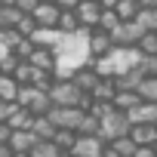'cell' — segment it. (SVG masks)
<instances>
[{
    "mask_svg": "<svg viewBox=\"0 0 157 157\" xmlns=\"http://www.w3.org/2000/svg\"><path fill=\"white\" fill-rule=\"evenodd\" d=\"M49 102L52 108H77V99H80V90H77L71 80H56L49 86Z\"/></svg>",
    "mask_w": 157,
    "mask_h": 157,
    "instance_id": "obj_1",
    "label": "cell"
},
{
    "mask_svg": "<svg viewBox=\"0 0 157 157\" xmlns=\"http://www.w3.org/2000/svg\"><path fill=\"white\" fill-rule=\"evenodd\" d=\"M123 136H129V120H126L120 111H114L111 117L99 120V139H102L105 145H111L114 139H123Z\"/></svg>",
    "mask_w": 157,
    "mask_h": 157,
    "instance_id": "obj_2",
    "label": "cell"
},
{
    "mask_svg": "<svg viewBox=\"0 0 157 157\" xmlns=\"http://www.w3.org/2000/svg\"><path fill=\"white\" fill-rule=\"evenodd\" d=\"M142 28L136 25V22H120L108 37H111V43H114V49H136V43L142 40Z\"/></svg>",
    "mask_w": 157,
    "mask_h": 157,
    "instance_id": "obj_3",
    "label": "cell"
},
{
    "mask_svg": "<svg viewBox=\"0 0 157 157\" xmlns=\"http://www.w3.org/2000/svg\"><path fill=\"white\" fill-rule=\"evenodd\" d=\"M46 120H49L56 129L77 132V126H80V120H83V111H77V108H52V111L46 114Z\"/></svg>",
    "mask_w": 157,
    "mask_h": 157,
    "instance_id": "obj_4",
    "label": "cell"
},
{
    "mask_svg": "<svg viewBox=\"0 0 157 157\" xmlns=\"http://www.w3.org/2000/svg\"><path fill=\"white\" fill-rule=\"evenodd\" d=\"M99 16H102V10L96 6V3H77V10H74V19H77V28L80 31H96V25H99Z\"/></svg>",
    "mask_w": 157,
    "mask_h": 157,
    "instance_id": "obj_5",
    "label": "cell"
},
{
    "mask_svg": "<svg viewBox=\"0 0 157 157\" xmlns=\"http://www.w3.org/2000/svg\"><path fill=\"white\" fill-rule=\"evenodd\" d=\"M86 52H90V59H93V62H99V59H105L108 52H114V43H111V37H108V34L93 31V34L86 37Z\"/></svg>",
    "mask_w": 157,
    "mask_h": 157,
    "instance_id": "obj_6",
    "label": "cell"
},
{
    "mask_svg": "<svg viewBox=\"0 0 157 157\" xmlns=\"http://www.w3.org/2000/svg\"><path fill=\"white\" fill-rule=\"evenodd\" d=\"M37 31H56V22H59V10L52 3H37V10L31 13Z\"/></svg>",
    "mask_w": 157,
    "mask_h": 157,
    "instance_id": "obj_7",
    "label": "cell"
},
{
    "mask_svg": "<svg viewBox=\"0 0 157 157\" xmlns=\"http://www.w3.org/2000/svg\"><path fill=\"white\" fill-rule=\"evenodd\" d=\"M31 123H34V114L28 108H19V105H10V114H6V126L13 132H31Z\"/></svg>",
    "mask_w": 157,
    "mask_h": 157,
    "instance_id": "obj_8",
    "label": "cell"
},
{
    "mask_svg": "<svg viewBox=\"0 0 157 157\" xmlns=\"http://www.w3.org/2000/svg\"><path fill=\"white\" fill-rule=\"evenodd\" d=\"M102 148H105V142H102L99 136H93V139L77 136V142H74V148H71V157H99Z\"/></svg>",
    "mask_w": 157,
    "mask_h": 157,
    "instance_id": "obj_9",
    "label": "cell"
},
{
    "mask_svg": "<svg viewBox=\"0 0 157 157\" xmlns=\"http://www.w3.org/2000/svg\"><path fill=\"white\" fill-rule=\"evenodd\" d=\"M136 105H142V99H139L132 90H117V93H114V99H111V108H114V111H120V114L132 111Z\"/></svg>",
    "mask_w": 157,
    "mask_h": 157,
    "instance_id": "obj_10",
    "label": "cell"
},
{
    "mask_svg": "<svg viewBox=\"0 0 157 157\" xmlns=\"http://www.w3.org/2000/svg\"><path fill=\"white\" fill-rule=\"evenodd\" d=\"M96 80H99V74H96L90 65H86V68H77V71H74V77H71V83L80 90V93H93Z\"/></svg>",
    "mask_w": 157,
    "mask_h": 157,
    "instance_id": "obj_11",
    "label": "cell"
},
{
    "mask_svg": "<svg viewBox=\"0 0 157 157\" xmlns=\"http://www.w3.org/2000/svg\"><path fill=\"white\" fill-rule=\"evenodd\" d=\"M28 65H31L34 71H46V74H52V65H56V56H52L49 49H37V46H34V52L28 56Z\"/></svg>",
    "mask_w": 157,
    "mask_h": 157,
    "instance_id": "obj_12",
    "label": "cell"
},
{
    "mask_svg": "<svg viewBox=\"0 0 157 157\" xmlns=\"http://www.w3.org/2000/svg\"><path fill=\"white\" fill-rule=\"evenodd\" d=\"M34 145H37V139H34L28 129H25V132H13V136H10V142H6V148H10L13 154H28Z\"/></svg>",
    "mask_w": 157,
    "mask_h": 157,
    "instance_id": "obj_13",
    "label": "cell"
},
{
    "mask_svg": "<svg viewBox=\"0 0 157 157\" xmlns=\"http://www.w3.org/2000/svg\"><path fill=\"white\" fill-rule=\"evenodd\" d=\"M114 93H117V86H114V77H99L90 96H93V102H111V99H114Z\"/></svg>",
    "mask_w": 157,
    "mask_h": 157,
    "instance_id": "obj_14",
    "label": "cell"
},
{
    "mask_svg": "<svg viewBox=\"0 0 157 157\" xmlns=\"http://www.w3.org/2000/svg\"><path fill=\"white\" fill-rule=\"evenodd\" d=\"M136 96L148 105H157V77H145V80L136 86Z\"/></svg>",
    "mask_w": 157,
    "mask_h": 157,
    "instance_id": "obj_15",
    "label": "cell"
},
{
    "mask_svg": "<svg viewBox=\"0 0 157 157\" xmlns=\"http://www.w3.org/2000/svg\"><path fill=\"white\" fill-rule=\"evenodd\" d=\"M132 22H136L145 34H157V10H139Z\"/></svg>",
    "mask_w": 157,
    "mask_h": 157,
    "instance_id": "obj_16",
    "label": "cell"
},
{
    "mask_svg": "<svg viewBox=\"0 0 157 157\" xmlns=\"http://www.w3.org/2000/svg\"><path fill=\"white\" fill-rule=\"evenodd\" d=\"M49 142L56 145V151H62V154H71V148H74V142H77V132H68V129H56V136H52Z\"/></svg>",
    "mask_w": 157,
    "mask_h": 157,
    "instance_id": "obj_17",
    "label": "cell"
},
{
    "mask_svg": "<svg viewBox=\"0 0 157 157\" xmlns=\"http://www.w3.org/2000/svg\"><path fill=\"white\" fill-rule=\"evenodd\" d=\"M136 13H139V3H136V0H117V6H114L117 22H132Z\"/></svg>",
    "mask_w": 157,
    "mask_h": 157,
    "instance_id": "obj_18",
    "label": "cell"
},
{
    "mask_svg": "<svg viewBox=\"0 0 157 157\" xmlns=\"http://www.w3.org/2000/svg\"><path fill=\"white\" fill-rule=\"evenodd\" d=\"M16 93H19L16 80H13V77H3V74H0V102H3V105H13V102H16Z\"/></svg>",
    "mask_w": 157,
    "mask_h": 157,
    "instance_id": "obj_19",
    "label": "cell"
},
{
    "mask_svg": "<svg viewBox=\"0 0 157 157\" xmlns=\"http://www.w3.org/2000/svg\"><path fill=\"white\" fill-rule=\"evenodd\" d=\"M136 52H139L142 59L157 56V34H142V40L136 43Z\"/></svg>",
    "mask_w": 157,
    "mask_h": 157,
    "instance_id": "obj_20",
    "label": "cell"
},
{
    "mask_svg": "<svg viewBox=\"0 0 157 157\" xmlns=\"http://www.w3.org/2000/svg\"><path fill=\"white\" fill-rule=\"evenodd\" d=\"M56 31H59V34H77V31H80V28H77V19H74V13H59Z\"/></svg>",
    "mask_w": 157,
    "mask_h": 157,
    "instance_id": "obj_21",
    "label": "cell"
},
{
    "mask_svg": "<svg viewBox=\"0 0 157 157\" xmlns=\"http://www.w3.org/2000/svg\"><path fill=\"white\" fill-rule=\"evenodd\" d=\"M108 148H111L117 157H132V151H136V145H132V139H129V136H123V139H114Z\"/></svg>",
    "mask_w": 157,
    "mask_h": 157,
    "instance_id": "obj_22",
    "label": "cell"
},
{
    "mask_svg": "<svg viewBox=\"0 0 157 157\" xmlns=\"http://www.w3.org/2000/svg\"><path fill=\"white\" fill-rule=\"evenodd\" d=\"M22 19V13L16 6H0V28H16Z\"/></svg>",
    "mask_w": 157,
    "mask_h": 157,
    "instance_id": "obj_23",
    "label": "cell"
},
{
    "mask_svg": "<svg viewBox=\"0 0 157 157\" xmlns=\"http://www.w3.org/2000/svg\"><path fill=\"white\" fill-rule=\"evenodd\" d=\"M31 71H34V68H31L28 62H19V65H16V71H13L10 77L16 80V86H28V83H31Z\"/></svg>",
    "mask_w": 157,
    "mask_h": 157,
    "instance_id": "obj_24",
    "label": "cell"
},
{
    "mask_svg": "<svg viewBox=\"0 0 157 157\" xmlns=\"http://www.w3.org/2000/svg\"><path fill=\"white\" fill-rule=\"evenodd\" d=\"M62 151H56V145L52 142H37L31 151H28V157H59Z\"/></svg>",
    "mask_w": 157,
    "mask_h": 157,
    "instance_id": "obj_25",
    "label": "cell"
},
{
    "mask_svg": "<svg viewBox=\"0 0 157 157\" xmlns=\"http://www.w3.org/2000/svg\"><path fill=\"white\" fill-rule=\"evenodd\" d=\"M19 40H22V37L16 34V28H0V46H3L6 52H13Z\"/></svg>",
    "mask_w": 157,
    "mask_h": 157,
    "instance_id": "obj_26",
    "label": "cell"
},
{
    "mask_svg": "<svg viewBox=\"0 0 157 157\" xmlns=\"http://www.w3.org/2000/svg\"><path fill=\"white\" fill-rule=\"evenodd\" d=\"M86 114H93L96 120H105V117H111V114H114V108H111V102H93Z\"/></svg>",
    "mask_w": 157,
    "mask_h": 157,
    "instance_id": "obj_27",
    "label": "cell"
},
{
    "mask_svg": "<svg viewBox=\"0 0 157 157\" xmlns=\"http://www.w3.org/2000/svg\"><path fill=\"white\" fill-rule=\"evenodd\" d=\"M31 52H34V43H31L28 37H22V40L16 43V49H13V56H16L19 62H28V56H31Z\"/></svg>",
    "mask_w": 157,
    "mask_h": 157,
    "instance_id": "obj_28",
    "label": "cell"
},
{
    "mask_svg": "<svg viewBox=\"0 0 157 157\" xmlns=\"http://www.w3.org/2000/svg\"><path fill=\"white\" fill-rule=\"evenodd\" d=\"M34 31H37L34 19H31V16H22V19H19V25H16V34H19V37H31Z\"/></svg>",
    "mask_w": 157,
    "mask_h": 157,
    "instance_id": "obj_29",
    "label": "cell"
},
{
    "mask_svg": "<svg viewBox=\"0 0 157 157\" xmlns=\"http://www.w3.org/2000/svg\"><path fill=\"white\" fill-rule=\"evenodd\" d=\"M136 68L142 71V77H157V56H151V59H139Z\"/></svg>",
    "mask_w": 157,
    "mask_h": 157,
    "instance_id": "obj_30",
    "label": "cell"
},
{
    "mask_svg": "<svg viewBox=\"0 0 157 157\" xmlns=\"http://www.w3.org/2000/svg\"><path fill=\"white\" fill-rule=\"evenodd\" d=\"M10 136H13V129H10L6 123H0V145H6V142H10Z\"/></svg>",
    "mask_w": 157,
    "mask_h": 157,
    "instance_id": "obj_31",
    "label": "cell"
},
{
    "mask_svg": "<svg viewBox=\"0 0 157 157\" xmlns=\"http://www.w3.org/2000/svg\"><path fill=\"white\" fill-rule=\"evenodd\" d=\"M96 6H99V10H114L117 0H96Z\"/></svg>",
    "mask_w": 157,
    "mask_h": 157,
    "instance_id": "obj_32",
    "label": "cell"
},
{
    "mask_svg": "<svg viewBox=\"0 0 157 157\" xmlns=\"http://www.w3.org/2000/svg\"><path fill=\"white\" fill-rule=\"evenodd\" d=\"M132 157H154V151H151V148H136Z\"/></svg>",
    "mask_w": 157,
    "mask_h": 157,
    "instance_id": "obj_33",
    "label": "cell"
},
{
    "mask_svg": "<svg viewBox=\"0 0 157 157\" xmlns=\"http://www.w3.org/2000/svg\"><path fill=\"white\" fill-rule=\"evenodd\" d=\"M151 151H154V157H157V142H154V145H151Z\"/></svg>",
    "mask_w": 157,
    "mask_h": 157,
    "instance_id": "obj_34",
    "label": "cell"
},
{
    "mask_svg": "<svg viewBox=\"0 0 157 157\" xmlns=\"http://www.w3.org/2000/svg\"><path fill=\"white\" fill-rule=\"evenodd\" d=\"M37 3H56V0H37Z\"/></svg>",
    "mask_w": 157,
    "mask_h": 157,
    "instance_id": "obj_35",
    "label": "cell"
},
{
    "mask_svg": "<svg viewBox=\"0 0 157 157\" xmlns=\"http://www.w3.org/2000/svg\"><path fill=\"white\" fill-rule=\"evenodd\" d=\"M3 56H6V49H3V46H0V59H3Z\"/></svg>",
    "mask_w": 157,
    "mask_h": 157,
    "instance_id": "obj_36",
    "label": "cell"
},
{
    "mask_svg": "<svg viewBox=\"0 0 157 157\" xmlns=\"http://www.w3.org/2000/svg\"><path fill=\"white\" fill-rule=\"evenodd\" d=\"M13 157H28V154H13Z\"/></svg>",
    "mask_w": 157,
    "mask_h": 157,
    "instance_id": "obj_37",
    "label": "cell"
},
{
    "mask_svg": "<svg viewBox=\"0 0 157 157\" xmlns=\"http://www.w3.org/2000/svg\"><path fill=\"white\" fill-rule=\"evenodd\" d=\"M59 157H71V154H59Z\"/></svg>",
    "mask_w": 157,
    "mask_h": 157,
    "instance_id": "obj_38",
    "label": "cell"
}]
</instances>
